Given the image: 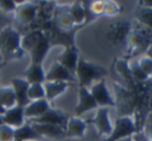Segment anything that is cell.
<instances>
[{
	"label": "cell",
	"instance_id": "6da1fadb",
	"mask_svg": "<svg viewBox=\"0 0 152 141\" xmlns=\"http://www.w3.org/2000/svg\"><path fill=\"white\" fill-rule=\"evenodd\" d=\"M22 35L12 25L4 28L0 32V53L4 64L7 61L20 59L25 54L21 46Z\"/></svg>",
	"mask_w": 152,
	"mask_h": 141
},
{
	"label": "cell",
	"instance_id": "7a4b0ae2",
	"mask_svg": "<svg viewBox=\"0 0 152 141\" xmlns=\"http://www.w3.org/2000/svg\"><path fill=\"white\" fill-rule=\"evenodd\" d=\"M21 46L31 56V64H41L47 56L50 45L41 30L31 31L24 36Z\"/></svg>",
	"mask_w": 152,
	"mask_h": 141
},
{
	"label": "cell",
	"instance_id": "3957f363",
	"mask_svg": "<svg viewBox=\"0 0 152 141\" xmlns=\"http://www.w3.org/2000/svg\"><path fill=\"white\" fill-rule=\"evenodd\" d=\"M108 74V71L103 67L88 62L83 57H80L76 69V77L80 87H89L95 81H99Z\"/></svg>",
	"mask_w": 152,
	"mask_h": 141
},
{
	"label": "cell",
	"instance_id": "277c9868",
	"mask_svg": "<svg viewBox=\"0 0 152 141\" xmlns=\"http://www.w3.org/2000/svg\"><path fill=\"white\" fill-rule=\"evenodd\" d=\"M151 33L144 28L132 29L126 42L128 56H136L151 48Z\"/></svg>",
	"mask_w": 152,
	"mask_h": 141
},
{
	"label": "cell",
	"instance_id": "5b68a950",
	"mask_svg": "<svg viewBox=\"0 0 152 141\" xmlns=\"http://www.w3.org/2000/svg\"><path fill=\"white\" fill-rule=\"evenodd\" d=\"M115 92V107L118 110L120 117H131L134 114L137 105L136 96L132 91L117 83H114Z\"/></svg>",
	"mask_w": 152,
	"mask_h": 141
},
{
	"label": "cell",
	"instance_id": "8992f818",
	"mask_svg": "<svg viewBox=\"0 0 152 141\" xmlns=\"http://www.w3.org/2000/svg\"><path fill=\"white\" fill-rule=\"evenodd\" d=\"M38 10L39 6L35 1H25L19 4L14 11L13 22L15 23V26L13 27L19 32L22 29L29 28L37 17Z\"/></svg>",
	"mask_w": 152,
	"mask_h": 141
},
{
	"label": "cell",
	"instance_id": "52a82bcc",
	"mask_svg": "<svg viewBox=\"0 0 152 141\" xmlns=\"http://www.w3.org/2000/svg\"><path fill=\"white\" fill-rule=\"evenodd\" d=\"M137 132L134 121L131 117H120L115 121L111 134L103 141H117Z\"/></svg>",
	"mask_w": 152,
	"mask_h": 141
},
{
	"label": "cell",
	"instance_id": "ba28073f",
	"mask_svg": "<svg viewBox=\"0 0 152 141\" xmlns=\"http://www.w3.org/2000/svg\"><path fill=\"white\" fill-rule=\"evenodd\" d=\"M69 118V116L65 111L50 108L40 117L28 119V121L29 123H47L58 126L65 131Z\"/></svg>",
	"mask_w": 152,
	"mask_h": 141
},
{
	"label": "cell",
	"instance_id": "9c48e42d",
	"mask_svg": "<svg viewBox=\"0 0 152 141\" xmlns=\"http://www.w3.org/2000/svg\"><path fill=\"white\" fill-rule=\"evenodd\" d=\"M112 71L114 75L119 81H121L120 85L132 91L136 83L132 77L129 62L126 59H115L112 65Z\"/></svg>",
	"mask_w": 152,
	"mask_h": 141
},
{
	"label": "cell",
	"instance_id": "30bf717a",
	"mask_svg": "<svg viewBox=\"0 0 152 141\" xmlns=\"http://www.w3.org/2000/svg\"><path fill=\"white\" fill-rule=\"evenodd\" d=\"M108 114H109V108L108 107L99 108L94 118L88 119L85 122L86 124L87 123L93 124L96 128L99 136L106 135L108 137L113 130V126Z\"/></svg>",
	"mask_w": 152,
	"mask_h": 141
},
{
	"label": "cell",
	"instance_id": "8fae6325",
	"mask_svg": "<svg viewBox=\"0 0 152 141\" xmlns=\"http://www.w3.org/2000/svg\"><path fill=\"white\" fill-rule=\"evenodd\" d=\"M90 92L96 101L98 107H115L114 99L111 96V94L107 88L106 80L105 78L102 79L91 86Z\"/></svg>",
	"mask_w": 152,
	"mask_h": 141
},
{
	"label": "cell",
	"instance_id": "7c38bea8",
	"mask_svg": "<svg viewBox=\"0 0 152 141\" xmlns=\"http://www.w3.org/2000/svg\"><path fill=\"white\" fill-rule=\"evenodd\" d=\"M132 25L128 21H119L110 25L107 37L114 45L126 44L129 33L132 30Z\"/></svg>",
	"mask_w": 152,
	"mask_h": 141
},
{
	"label": "cell",
	"instance_id": "4fadbf2b",
	"mask_svg": "<svg viewBox=\"0 0 152 141\" xmlns=\"http://www.w3.org/2000/svg\"><path fill=\"white\" fill-rule=\"evenodd\" d=\"M98 108L90 91L86 87H80L78 91V102L74 108L76 117H80L85 113Z\"/></svg>",
	"mask_w": 152,
	"mask_h": 141
},
{
	"label": "cell",
	"instance_id": "5bb4252c",
	"mask_svg": "<svg viewBox=\"0 0 152 141\" xmlns=\"http://www.w3.org/2000/svg\"><path fill=\"white\" fill-rule=\"evenodd\" d=\"M79 58V50L77 47H65V50L56 56V61L66 68L71 75L76 77V69Z\"/></svg>",
	"mask_w": 152,
	"mask_h": 141
},
{
	"label": "cell",
	"instance_id": "9a60e30c",
	"mask_svg": "<svg viewBox=\"0 0 152 141\" xmlns=\"http://www.w3.org/2000/svg\"><path fill=\"white\" fill-rule=\"evenodd\" d=\"M30 124L41 138L45 137L50 140H60L66 137L65 131L58 126L47 124V123H30Z\"/></svg>",
	"mask_w": 152,
	"mask_h": 141
},
{
	"label": "cell",
	"instance_id": "2e32d148",
	"mask_svg": "<svg viewBox=\"0 0 152 141\" xmlns=\"http://www.w3.org/2000/svg\"><path fill=\"white\" fill-rule=\"evenodd\" d=\"M50 81L68 82L71 83L77 81V80L76 77L71 75L66 68L55 60L45 74V82Z\"/></svg>",
	"mask_w": 152,
	"mask_h": 141
},
{
	"label": "cell",
	"instance_id": "e0dca14e",
	"mask_svg": "<svg viewBox=\"0 0 152 141\" xmlns=\"http://www.w3.org/2000/svg\"><path fill=\"white\" fill-rule=\"evenodd\" d=\"M82 4L85 12V25L104 15V1H82Z\"/></svg>",
	"mask_w": 152,
	"mask_h": 141
},
{
	"label": "cell",
	"instance_id": "ac0fdd59",
	"mask_svg": "<svg viewBox=\"0 0 152 141\" xmlns=\"http://www.w3.org/2000/svg\"><path fill=\"white\" fill-rule=\"evenodd\" d=\"M12 85L16 97V105L25 108L31 102L28 97V90L30 84L23 79L14 78L12 80Z\"/></svg>",
	"mask_w": 152,
	"mask_h": 141
},
{
	"label": "cell",
	"instance_id": "d6986e66",
	"mask_svg": "<svg viewBox=\"0 0 152 141\" xmlns=\"http://www.w3.org/2000/svg\"><path fill=\"white\" fill-rule=\"evenodd\" d=\"M2 120L4 124L13 129L21 127L25 124L24 108L15 105L13 108L7 109L5 113L2 114Z\"/></svg>",
	"mask_w": 152,
	"mask_h": 141
},
{
	"label": "cell",
	"instance_id": "ffe728a7",
	"mask_svg": "<svg viewBox=\"0 0 152 141\" xmlns=\"http://www.w3.org/2000/svg\"><path fill=\"white\" fill-rule=\"evenodd\" d=\"M50 108V103L45 98L32 101L24 108V117L28 119L39 117Z\"/></svg>",
	"mask_w": 152,
	"mask_h": 141
},
{
	"label": "cell",
	"instance_id": "44dd1931",
	"mask_svg": "<svg viewBox=\"0 0 152 141\" xmlns=\"http://www.w3.org/2000/svg\"><path fill=\"white\" fill-rule=\"evenodd\" d=\"M42 85L45 92V99L49 102L63 94L68 86L71 85V83L68 82L50 81L45 82Z\"/></svg>",
	"mask_w": 152,
	"mask_h": 141
},
{
	"label": "cell",
	"instance_id": "7402d4cb",
	"mask_svg": "<svg viewBox=\"0 0 152 141\" xmlns=\"http://www.w3.org/2000/svg\"><path fill=\"white\" fill-rule=\"evenodd\" d=\"M87 124L78 117H71L68 120L65 134L66 137L71 138H81L84 137Z\"/></svg>",
	"mask_w": 152,
	"mask_h": 141
},
{
	"label": "cell",
	"instance_id": "603a6c76",
	"mask_svg": "<svg viewBox=\"0 0 152 141\" xmlns=\"http://www.w3.org/2000/svg\"><path fill=\"white\" fill-rule=\"evenodd\" d=\"M26 81L31 84H43L45 82V74L41 64H31L24 72Z\"/></svg>",
	"mask_w": 152,
	"mask_h": 141
},
{
	"label": "cell",
	"instance_id": "cb8c5ba5",
	"mask_svg": "<svg viewBox=\"0 0 152 141\" xmlns=\"http://www.w3.org/2000/svg\"><path fill=\"white\" fill-rule=\"evenodd\" d=\"M40 136L31 127L30 123H25L21 127L14 129L13 141H28L40 139Z\"/></svg>",
	"mask_w": 152,
	"mask_h": 141
},
{
	"label": "cell",
	"instance_id": "d4e9b609",
	"mask_svg": "<svg viewBox=\"0 0 152 141\" xmlns=\"http://www.w3.org/2000/svg\"><path fill=\"white\" fill-rule=\"evenodd\" d=\"M0 105L6 110L16 105L13 88L0 87Z\"/></svg>",
	"mask_w": 152,
	"mask_h": 141
},
{
	"label": "cell",
	"instance_id": "484cf974",
	"mask_svg": "<svg viewBox=\"0 0 152 141\" xmlns=\"http://www.w3.org/2000/svg\"><path fill=\"white\" fill-rule=\"evenodd\" d=\"M69 13L75 25H84L85 12L82 1H76L70 7Z\"/></svg>",
	"mask_w": 152,
	"mask_h": 141
},
{
	"label": "cell",
	"instance_id": "4316f807",
	"mask_svg": "<svg viewBox=\"0 0 152 141\" xmlns=\"http://www.w3.org/2000/svg\"><path fill=\"white\" fill-rule=\"evenodd\" d=\"M129 67H130L132 77L136 83H144V82L148 81V80H151V78L148 77L141 69L137 60H135L132 62V64L129 65Z\"/></svg>",
	"mask_w": 152,
	"mask_h": 141
},
{
	"label": "cell",
	"instance_id": "83f0119b",
	"mask_svg": "<svg viewBox=\"0 0 152 141\" xmlns=\"http://www.w3.org/2000/svg\"><path fill=\"white\" fill-rule=\"evenodd\" d=\"M137 20L140 23L143 24L148 28L151 29V19H152V8L151 7H141L135 13Z\"/></svg>",
	"mask_w": 152,
	"mask_h": 141
},
{
	"label": "cell",
	"instance_id": "f1b7e54d",
	"mask_svg": "<svg viewBox=\"0 0 152 141\" xmlns=\"http://www.w3.org/2000/svg\"><path fill=\"white\" fill-rule=\"evenodd\" d=\"M28 97L31 102L45 98V92L42 84L36 83L30 85L28 90Z\"/></svg>",
	"mask_w": 152,
	"mask_h": 141
},
{
	"label": "cell",
	"instance_id": "f546056e",
	"mask_svg": "<svg viewBox=\"0 0 152 141\" xmlns=\"http://www.w3.org/2000/svg\"><path fill=\"white\" fill-rule=\"evenodd\" d=\"M14 129L7 125L0 126V141H13Z\"/></svg>",
	"mask_w": 152,
	"mask_h": 141
},
{
	"label": "cell",
	"instance_id": "4dcf8cb0",
	"mask_svg": "<svg viewBox=\"0 0 152 141\" xmlns=\"http://www.w3.org/2000/svg\"><path fill=\"white\" fill-rule=\"evenodd\" d=\"M140 67L144 73L151 78L152 74V60L151 56H145L138 61Z\"/></svg>",
	"mask_w": 152,
	"mask_h": 141
},
{
	"label": "cell",
	"instance_id": "1f68e13d",
	"mask_svg": "<svg viewBox=\"0 0 152 141\" xmlns=\"http://www.w3.org/2000/svg\"><path fill=\"white\" fill-rule=\"evenodd\" d=\"M120 12V8L115 2L112 1H105L104 15L108 16H114Z\"/></svg>",
	"mask_w": 152,
	"mask_h": 141
},
{
	"label": "cell",
	"instance_id": "d6a6232c",
	"mask_svg": "<svg viewBox=\"0 0 152 141\" xmlns=\"http://www.w3.org/2000/svg\"><path fill=\"white\" fill-rule=\"evenodd\" d=\"M13 16H10L9 13H6L0 10V32L6 27L12 25Z\"/></svg>",
	"mask_w": 152,
	"mask_h": 141
},
{
	"label": "cell",
	"instance_id": "836d02e7",
	"mask_svg": "<svg viewBox=\"0 0 152 141\" xmlns=\"http://www.w3.org/2000/svg\"><path fill=\"white\" fill-rule=\"evenodd\" d=\"M16 4L14 1L11 0H4V1H0V10L6 13H10L11 12H14L16 10Z\"/></svg>",
	"mask_w": 152,
	"mask_h": 141
},
{
	"label": "cell",
	"instance_id": "e575fe53",
	"mask_svg": "<svg viewBox=\"0 0 152 141\" xmlns=\"http://www.w3.org/2000/svg\"><path fill=\"white\" fill-rule=\"evenodd\" d=\"M132 141H151V139L146 136L143 131L137 132L132 135Z\"/></svg>",
	"mask_w": 152,
	"mask_h": 141
},
{
	"label": "cell",
	"instance_id": "d590c367",
	"mask_svg": "<svg viewBox=\"0 0 152 141\" xmlns=\"http://www.w3.org/2000/svg\"><path fill=\"white\" fill-rule=\"evenodd\" d=\"M117 141H132V136L128 137H126V138H123V139H121L120 140H117Z\"/></svg>",
	"mask_w": 152,
	"mask_h": 141
},
{
	"label": "cell",
	"instance_id": "8d00e7d4",
	"mask_svg": "<svg viewBox=\"0 0 152 141\" xmlns=\"http://www.w3.org/2000/svg\"><path fill=\"white\" fill-rule=\"evenodd\" d=\"M5 111H6L5 108H4L2 106L0 105V114H4V113H5Z\"/></svg>",
	"mask_w": 152,
	"mask_h": 141
},
{
	"label": "cell",
	"instance_id": "74e56055",
	"mask_svg": "<svg viewBox=\"0 0 152 141\" xmlns=\"http://www.w3.org/2000/svg\"><path fill=\"white\" fill-rule=\"evenodd\" d=\"M4 65V60H3L2 56H1V53H0V67H1Z\"/></svg>",
	"mask_w": 152,
	"mask_h": 141
},
{
	"label": "cell",
	"instance_id": "f35d334b",
	"mask_svg": "<svg viewBox=\"0 0 152 141\" xmlns=\"http://www.w3.org/2000/svg\"><path fill=\"white\" fill-rule=\"evenodd\" d=\"M4 124V122L2 120V114H0V126Z\"/></svg>",
	"mask_w": 152,
	"mask_h": 141
},
{
	"label": "cell",
	"instance_id": "ab89813d",
	"mask_svg": "<svg viewBox=\"0 0 152 141\" xmlns=\"http://www.w3.org/2000/svg\"><path fill=\"white\" fill-rule=\"evenodd\" d=\"M28 141H35V140H28Z\"/></svg>",
	"mask_w": 152,
	"mask_h": 141
},
{
	"label": "cell",
	"instance_id": "60d3db41",
	"mask_svg": "<svg viewBox=\"0 0 152 141\" xmlns=\"http://www.w3.org/2000/svg\"><path fill=\"white\" fill-rule=\"evenodd\" d=\"M0 68H1V67H0Z\"/></svg>",
	"mask_w": 152,
	"mask_h": 141
}]
</instances>
